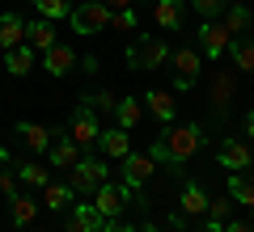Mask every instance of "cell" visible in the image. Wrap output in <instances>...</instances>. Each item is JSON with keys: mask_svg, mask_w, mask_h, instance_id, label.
<instances>
[{"mask_svg": "<svg viewBox=\"0 0 254 232\" xmlns=\"http://www.w3.org/2000/svg\"><path fill=\"white\" fill-rule=\"evenodd\" d=\"M203 139H208V135H203L195 123H190V127H170V131L153 143V152H148V156H153V161H161V165H187L190 156L203 148Z\"/></svg>", "mask_w": 254, "mask_h": 232, "instance_id": "6da1fadb", "label": "cell"}, {"mask_svg": "<svg viewBox=\"0 0 254 232\" xmlns=\"http://www.w3.org/2000/svg\"><path fill=\"white\" fill-rule=\"evenodd\" d=\"M110 26V9L102 0H85V4H72V30L76 34H98V30Z\"/></svg>", "mask_w": 254, "mask_h": 232, "instance_id": "7a4b0ae2", "label": "cell"}, {"mask_svg": "<svg viewBox=\"0 0 254 232\" xmlns=\"http://www.w3.org/2000/svg\"><path fill=\"white\" fill-rule=\"evenodd\" d=\"M106 165L102 161H76L72 169H68V186L76 190V194H93L98 186H106Z\"/></svg>", "mask_w": 254, "mask_h": 232, "instance_id": "3957f363", "label": "cell"}, {"mask_svg": "<svg viewBox=\"0 0 254 232\" xmlns=\"http://www.w3.org/2000/svg\"><path fill=\"white\" fill-rule=\"evenodd\" d=\"M127 59H131L136 72H153V68H161V63L170 59V46H165V38H140Z\"/></svg>", "mask_w": 254, "mask_h": 232, "instance_id": "277c9868", "label": "cell"}, {"mask_svg": "<svg viewBox=\"0 0 254 232\" xmlns=\"http://www.w3.org/2000/svg\"><path fill=\"white\" fill-rule=\"evenodd\" d=\"M127 198H131V186H98L93 190V207H98V215L102 220H119L123 215V207H127Z\"/></svg>", "mask_w": 254, "mask_h": 232, "instance_id": "5b68a950", "label": "cell"}, {"mask_svg": "<svg viewBox=\"0 0 254 232\" xmlns=\"http://www.w3.org/2000/svg\"><path fill=\"white\" fill-rule=\"evenodd\" d=\"M170 63H174V85H178V89H190V85H195V76H199V68H203V59H199V51H195V46L174 51Z\"/></svg>", "mask_w": 254, "mask_h": 232, "instance_id": "8992f818", "label": "cell"}, {"mask_svg": "<svg viewBox=\"0 0 254 232\" xmlns=\"http://www.w3.org/2000/svg\"><path fill=\"white\" fill-rule=\"evenodd\" d=\"M68 139H72L76 148H93V143L102 139V127H98V118H93L89 106H81L72 114V131H68Z\"/></svg>", "mask_w": 254, "mask_h": 232, "instance_id": "52a82bcc", "label": "cell"}, {"mask_svg": "<svg viewBox=\"0 0 254 232\" xmlns=\"http://www.w3.org/2000/svg\"><path fill=\"white\" fill-rule=\"evenodd\" d=\"M153 169H157V161L148 156V152H127L123 156V186L140 190L148 178H153Z\"/></svg>", "mask_w": 254, "mask_h": 232, "instance_id": "ba28073f", "label": "cell"}, {"mask_svg": "<svg viewBox=\"0 0 254 232\" xmlns=\"http://www.w3.org/2000/svg\"><path fill=\"white\" fill-rule=\"evenodd\" d=\"M199 46H203V55H208V59H220V55L229 51V46H233V34H229L225 30V21H208V26L199 30Z\"/></svg>", "mask_w": 254, "mask_h": 232, "instance_id": "9c48e42d", "label": "cell"}, {"mask_svg": "<svg viewBox=\"0 0 254 232\" xmlns=\"http://www.w3.org/2000/svg\"><path fill=\"white\" fill-rule=\"evenodd\" d=\"M216 156H220V165H225V169H237V173L250 169V161H254V156H250V143H242V139H225Z\"/></svg>", "mask_w": 254, "mask_h": 232, "instance_id": "30bf717a", "label": "cell"}, {"mask_svg": "<svg viewBox=\"0 0 254 232\" xmlns=\"http://www.w3.org/2000/svg\"><path fill=\"white\" fill-rule=\"evenodd\" d=\"M102 215H98V207L93 203H76L72 207V215H68V232H102Z\"/></svg>", "mask_w": 254, "mask_h": 232, "instance_id": "8fae6325", "label": "cell"}, {"mask_svg": "<svg viewBox=\"0 0 254 232\" xmlns=\"http://www.w3.org/2000/svg\"><path fill=\"white\" fill-rule=\"evenodd\" d=\"M26 43V21L17 17V13H0V46L4 51H13V46Z\"/></svg>", "mask_w": 254, "mask_h": 232, "instance_id": "7c38bea8", "label": "cell"}, {"mask_svg": "<svg viewBox=\"0 0 254 232\" xmlns=\"http://www.w3.org/2000/svg\"><path fill=\"white\" fill-rule=\"evenodd\" d=\"M102 152H106V156H115V161H123L127 152H131V135L123 131V127H115V131H102Z\"/></svg>", "mask_w": 254, "mask_h": 232, "instance_id": "4fadbf2b", "label": "cell"}, {"mask_svg": "<svg viewBox=\"0 0 254 232\" xmlns=\"http://www.w3.org/2000/svg\"><path fill=\"white\" fill-rule=\"evenodd\" d=\"M26 43L30 46H34V51H51V46H55V26H51V21H30V26H26Z\"/></svg>", "mask_w": 254, "mask_h": 232, "instance_id": "5bb4252c", "label": "cell"}, {"mask_svg": "<svg viewBox=\"0 0 254 232\" xmlns=\"http://www.w3.org/2000/svg\"><path fill=\"white\" fill-rule=\"evenodd\" d=\"M43 55H47V72H51V76H68V72H72V63H76L72 46H60V43H55L51 51H43Z\"/></svg>", "mask_w": 254, "mask_h": 232, "instance_id": "9a60e30c", "label": "cell"}, {"mask_svg": "<svg viewBox=\"0 0 254 232\" xmlns=\"http://www.w3.org/2000/svg\"><path fill=\"white\" fill-rule=\"evenodd\" d=\"M4 68L13 72V76H30V68H34V46H13V51H4Z\"/></svg>", "mask_w": 254, "mask_h": 232, "instance_id": "2e32d148", "label": "cell"}, {"mask_svg": "<svg viewBox=\"0 0 254 232\" xmlns=\"http://www.w3.org/2000/svg\"><path fill=\"white\" fill-rule=\"evenodd\" d=\"M47 152H51V165H55V169H72V165L81 161V148H76L72 139H55Z\"/></svg>", "mask_w": 254, "mask_h": 232, "instance_id": "e0dca14e", "label": "cell"}, {"mask_svg": "<svg viewBox=\"0 0 254 232\" xmlns=\"http://www.w3.org/2000/svg\"><path fill=\"white\" fill-rule=\"evenodd\" d=\"M153 17H157V26H161V30H178L182 26V0H157Z\"/></svg>", "mask_w": 254, "mask_h": 232, "instance_id": "ac0fdd59", "label": "cell"}, {"mask_svg": "<svg viewBox=\"0 0 254 232\" xmlns=\"http://www.w3.org/2000/svg\"><path fill=\"white\" fill-rule=\"evenodd\" d=\"M17 135L26 139V148H34V152H47V148H51V131L38 127V123H17Z\"/></svg>", "mask_w": 254, "mask_h": 232, "instance_id": "d6986e66", "label": "cell"}, {"mask_svg": "<svg viewBox=\"0 0 254 232\" xmlns=\"http://www.w3.org/2000/svg\"><path fill=\"white\" fill-rule=\"evenodd\" d=\"M115 118H119V127H123V131H131V127L144 118V106H140L136 97H123V101L115 106Z\"/></svg>", "mask_w": 254, "mask_h": 232, "instance_id": "ffe728a7", "label": "cell"}, {"mask_svg": "<svg viewBox=\"0 0 254 232\" xmlns=\"http://www.w3.org/2000/svg\"><path fill=\"white\" fill-rule=\"evenodd\" d=\"M9 203H13V224H17V228H26V224H34V215H38V203H34L30 194H13Z\"/></svg>", "mask_w": 254, "mask_h": 232, "instance_id": "44dd1931", "label": "cell"}, {"mask_svg": "<svg viewBox=\"0 0 254 232\" xmlns=\"http://www.w3.org/2000/svg\"><path fill=\"white\" fill-rule=\"evenodd\" d=\"M229 194L254 211V178H250V173H233V178H229Z\"/></svg>", "mask_w": 254, "mask_h": 232, "instance_id": "7402d4cb", "label": "cell"}, {"mask_svg": "<svg viewBox=\"0 0 254 232\" xmlns=\"http://www.w3.org/2000/svg\"><path fill=\"white\" fill-rule=\"evenodd\" d=\"M144 101H148V110H153V114L161 118V123H174V93H165V89H153Z\"/></svg>", "mask_w": 254, "mask_h": 232, "instance_id": "603a6c76", "label": "cell"}, {"mask_svg": "<svg viewBox=\"0 0 254 232\" xmlns=\"http://www.w3.org/2000/svg\"><path fill=\"white\" fill-rule=\"evenodd\" d=\"M72 194H76L72 186H55V182H47V186H43V198H47V207H51V211L72 207Z\"/></svg>", "mask_w": 254, "mask_h": 232, "instance_id": "cb8c5ba5", "label": "cell"}, {"mask_svg": "<svg viewBox=\"0 0 254 232\" xmlns=\"http://www.w3.org/2000/svg\"><path fill=\"white\" fill-rule=\"evenodd\" d=\"M203 211H208V194L190 182V186L182 190V215H203Z\"/></svg>", "mask_w": 254, "mask_h": 232, "instance_id": "d4e9b609", "label": "cell"}, {"mask_svg": "<svg viewBox=\"0 0 254 232\" xmlns=\"http://www.w3.org/2000/svg\"><path fill=\"white\" fill-rule=\"evenodd\" d=\"M17 178L26 182V186H47V182H51V173H47V169H43V165H38V161H21Z\"/></svg>", "mask_w": 254, "mask_h": 232, "instance_id": "484cf974", "label": "cell"}, {"mask_svg": "<svg viewBox=\"0 0 254 232\" xmlns=\"http://www.w3.org/2000/svg\"><path fill=\"white\" fill-rule=\"evenodd\" d=\"M246 26H250V9H246V4H233V9L225 13V30L229 34H242Z\"/></svg>", "mask_w": 254, "mask_h": 232, "instance_id": "4316f807", "label": "cell"}, {"mask_svg": "<svg viewBox=\"0 0 254 232\" xmlns=\"http://www.w3.org/2000/svg\"><path fill=\"white\" fill-rule=\"evenodd\" d=\"M38 4V13H43L47 21H55V17H72V4L68 0H34Z\"/></svg>", "mask_w": 254, "mask_h": 232, "instance_id": "83f0119b", "label": "cell"}, {"mask_svg": "<svg viewBox=\"0 0 254 232\" xmlns=\"http://www.w3.org/2000/svg\"><path fill=\"white\" fill-rule=\"evenodd\" d=\"M229 51H233V63H237V68L254 76V43H233Z\"/></svg>", "mask_w": 254, "mask_h": 232, "instance_id": "f1b7e54d", "label": "cell"}, {"mask_svg": "<svg viewBox=\"0 0 254 232\" xmlns=\"http://www.w3.org/2000/svg\"><path fill=\"white\" fill-rule=\"evenodd\" d=\"M212 101H216V110H225L229 101H233V81H229L225 72L216 76V85H212Z\"/></svg>", "mask_w": 254, "mask_h": 232, "instance_id": "f546056e", "label": "cell"}, {"mask_svg": "<svg viewBox=\"0 0 254 232\" xmlns=\"http://www.w3.org/2000/svg\"><path fill=\"white\" fill-rule=\"evenodd\" d=\"M85 101H93V110H102V114H115V106H119V97L110 89H98L93 97H85Z\"/></svg>", "mask_w": 254, "mask_h": 232, "instance_id": "4dcf8cb0", "label": "cell"}, {"mask_svg": "<svg viewBox=\"0 0 254 232\" xmlns=\"http://www.w3.org/2000/svg\"><path fill=\"white\" fill-rule=\"evenodd\" d=\"M110 26H115L119 34H131V30H136V13H131V9H119V13H110Z\"/></svg>", "mask_w": 254, "mask_h": 232, "instance_id": "1f68e13d", "label": "cell"}, {"mask_svg": "<svg viewBox=\"0 0 254 232\" xmlns=\"http://www.w3.org/2000/svg\"><path fill=\"white\" fill-rule=\"evenodd\" d=\"M229 207H233L229 198H216V203L208 198V220H220V224H229Z\"/></svg>", "mask_w": 254, "mask_h": 232, "instance_id": "d6a6232c", "label": "cell"}, {"mask_svg": "<svg viewBox=\"0 0 254 232\" xmlns=\"http://www.w3.org/2000/svg\"><path fill=\"white\" fill-rule=\"evenodd\" d=\"M220 9H225V0H195V13L199 17H216Z\"/></svg>", "mask_w": 254, "mask_h": 232, "instance_id": "836d02e7", "label": "cell"}, {"mask_svg": "<svg viewBox=\"0 0 254 232\" xmlns=\"http://www.w3.org/2000/svg\"><path fill=\"white\" fill-rule=\"evenodd\" d=\"M17 182H21L17 173H0V194H9V198H13V194H17Z\"/></svg>", "mask_w": 254, "mask_h": 232, "instance_id": "e575fe53", "label": "cell"}, {"mask_svg": "<svg viewBox=\"0 0 254 232\" xmlns=\"http://www.w3.org/2000/svg\"><path fill=\"white\" fill-rule=\"evenodd\" d=\"M102 232H136V228H131V224H119V220H106Z\"/></svg>", "mask_w": 254, "mask_h": 232, "instance_id": "d590c367", "label": "cell"}, {"mask_svg": "<svg viewBox=\"0 0 254 232\" xmlns=\"http://www.w3.org/2000/svg\"><path fill=\"white\" fill-rule=\"evenodd\" d=\"M225 228H229V232H254V224H246V220H229Z\"/></svg>", "mask_w": 254, "mask_h": 232, "instance_id": "8d00e7d4", "label": "cell"}, {"mask_svg": "<svg viewBox=\"0 0 254 232\" xmlns=\"http://www.w3.org/2000/svg\"><path fill=\"white\" fill-rule=\"evenodd\" d=\"M102 4H106L110 13H119V9H131V0H102Z\"/></svg>", "mask_w": 254, "mask_h": 232, "instance_id": "74e56055", "label": "cell"}, {"mask_svg": "<svg viewBox=\"0 0 254 232\" xmlns=\"http://www.w3.org/2000/svg\"><path fill=\"white\" fill-rule=\"evenodd\" d=\"M203 232H229V228H225L220 220H208V228H203Z\"/></svg>", "mask_w": 254, "mask_h": 232, "instance_id": "f35d334b", "label": "cell"}, {"mask_svg": "<svg viewBox=\"0 0 254 232\" xmlns=\"http://www.w3.org/2000/svg\"><path fill=\"white\" fill-rule=\"evenodd\" d=\"M246 135H250V139H254V114L246 118Z\"/></svg>", "mask_w": 254, "mask_h": 232, "instance_id": "ab89813d", "label": "cell"}, {"mask_svg": "<svg viewBox=\"0 0 254 232\" xmlns=\"http://www.w3.org/2000/svg\"><path fill=\"white\" fill-rule=\"evenodd\" d=\"M140 232H161V228H157V224H148V228H140Z\"/></svg>", "mask_w": 254, "mask_h": 232, "instance_id": "60d3db41", "label": "cell"}, {"mask_svg": "<svg viewBox=\"0 0 254 232\" xmlns=\"http://www.w3.org/2000/svg\"><path fill=\"white\" fill-rule=\"evenodd\" d=\"M4 161H9V152H4V148H0V165H4Z\"/></svg>", "mask_w": 254, "mask_h": 232, "instance_id": "b9f144b4", "label": "cell"}, {"mask_svg": "<svg viewBox=\"0 0 254 232\" xmlns=\"http://www.w3.org/2000/svg\"><path fill=\"white\" fill-rule=\"evenodd\" d=\"M229 4H246V0H229Z\"/></svg>", "mask_w": 254, "mask_h": 232, "instance_id": "7bdbcfd3", "label": "cell"}]
</instances>
